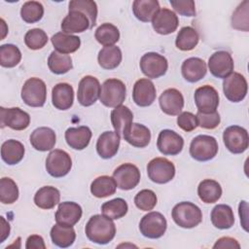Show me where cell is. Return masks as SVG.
Returning a JSON list of instances; mask_svg holds the SVG:
<instances>
[{"instance_id": "cell-18", "label": "cell", "mask_w": 249, "mask_h": 249, "mask_svg": "<svg viewBox=\"0 0 249 249\" xmlns=\"http://www.w3.org/2000/svg\"><path fill=\"white\" fill-rule=\"evenodd\" d=\"M179 24V19L176 14L166 8L160 9L152 19L154 30L160 35H168L173 33Z\"/></svg>"}, {"instance_id": "cell-38", "label": "cell", "mask_w": 249, "mask_h": 249, "mask_svg": "<svg viewBox=\"0 0 249 249\" xmlns=\"http://www.w3.org/2000/svg\"><path fill=\"white\" fill-rule=\"evenodd\" d=\"M116 189L117 184L114 178L107 175H102L95 178L90 185V193L98 198H103L114 195Z\"/></svg>"}, {"instance_id": "cell-45", "label": "cell", "mask_w": 249, "mask_h": 249, "mask_svg": "<svg viewBox=\"0 0 249 249\" xmlns=\"http://www.w3.org/2000/svg\"><path fill=\"white\" fill-rule=\"evenodd\" d=\"M44 16V7L40 2L27 1L20 9V17L27 23H35Z\"/></svg>"}, {"instance_id": "cell-17", "label": "cell", "mask_w": 249, "mask_h": 249, "mask_svg": "<svg viewBox=\"0 0 249 249\" xmlns=\"http://www.w3.org/2000/svg\"><path fill=\"white\" fill-rule=\"evenodd\" d=\"M195 103L197 111L205 113L216 111L219 105V93L212 86L204 85L196 89Z\"/></svg>"}, {"instance_id": "cell-22", "label": "cell", "mask_w": 249, "mask_h": 249, "mask_svg": "<svg viewBox=\"0 0 249 249\" xmlns=\"http://www.w3.org/2000/svg\"><path fill=\"white\" fill-rule=\"evenodd\" d=\"M121 136L116 131H105L97 139L96 151L102 159L113 158L119 150Z\"/></svg>"}, {"instance_id": "cell-3", "label": "cell", "mask_w": 249, "mask_h": 249, "mask_svg": "<svg viewBox=\"0 0 249 249\" xmlns=\"http://www.w3.org/2000/svg\"><path fill=\"white\" fill-rule=\"evenodd\" d=\"M125 85L118 79L106 80L100 89V102L109 108H116L123 104L125 99Z\"/></svg>"}, {"instance_id": "cell-6", "label": "cell", "mask_w": 249, "mask_h": 249, "mask_svg": "<svg viewBox=\"0 0 249 249\" xmlns=\"http://www.w3.org/2000/svg\"><path fill=\"white\" fill-rule=\"evenodd\" d=\"M147 173L154 183L165 184L174 178L175 166L165 158H155L149 161Z\"/></svg>"}, {"instance_id": "cell-48", "label": "cell", "mask_w": 249, "mask_h": 249, "mask_svg": "<svg viewBox=\"0 0 249 249\" xmlns=\"http://www.w3.org/2000/svg\"><path fill=\"white\" fill-rule=\"evenodd\" d=\"M48 42L47 33L40 28L28 30L24 36V43L30 50H40Z\"/></svg>"}, {"instance_id": "cell-40", "label": "cell", "mask_w": 249, "mask_h": 249, "mask_svg": "<svg viewBox=\"0 0 249 249\" xmlns=\"http://www.w3.org/2000/svg\"><path fill=\"white\" fill-rule=\"evenodd\" d=\"M48 66L50 70L56 75L65 74L73 67L72 58L68 54L53 51L48 58Z\"/></svg>"}, {"instance_id": "cell-27", "label": "cell", "mask_w": 249, "mask_h": 249, "mask_svg": "<svg viewBox=\"0 0 249 249\" xmlns=\"http://www.w3.org/2000/svg\"><path fill=\"white\" fill-rule=\"evenodd\" d=\"M53 105L58 110H68L74 101V90L67 83L56 84L52 89Z\"/></svg>"}, {"instance_id": "cell-13", "label": "cell", "mask_w": 249, "mask_h": 249, "mask_svg": "<svg viewBox=\"0 0 249 249\" xmlns=\"http://www.w3.org/2000/svg\"><path fill=\"white\" fill-rule=\"evenodd\" d=\"M101 86L93 76H85L79 83L77 98L82 106H91L100 95Z\"/></svg>"}, {"instance_id": "cell-51", "label": "cell", "mask_w": 249, "mask_h": 249, "mask_svg": "<svg viewBox=\"0 0 249 249\" xmlns=\"http://www.w3.org/2000/svg\"><path fill=\"white\" fill-rule=\"evenodd\" d=\"M173 9L182 16L195 17L196 5L193 0H170Z\"/></svg>"}, {"instance_id": "cell-7", "label": "cell", "mask_w": 249, "mask_h": 249, "mask_svg": "<svg viewBox=\"0 0 249 249\" xmlns=\"http://www.w3.org/2000/svg\"><path fill=\"white\" fill-rule=\"evenodd\" d=\"M167 228L164 216L160 212H150L144 215L139 223L140 232L148 238L156 239L161 237Z\"/></svg>"}, {"instance_id": "cell-56", "label": "cell", "mask_w": 249, "mask_h": 249, "mask_svg": "<svg viewBox=\"0 0 249 249\" xmlns=\"http://www.w3.org/2000/svg\"><path fill=\"white\" fill-rule=\"evenodd\" d=\"M1 238H0V242H4L5 239L9 236L10 234V225L8 222H6V220L4 219V217H1Z\"/></svg>"}, {"instance_id": "cell-57", "label": "cell", "mask_w": 249, "mask_h": 249, "mask_svg": "<svg viewBox=\"0 0 249 249\" xmlns=\"http://www.w3.org/2000/svg\"><path fill=\"white\" fill-rule=\"evenodd\" d=\"M1 26H2V33H3L2 37H1V40H3L4 37H5V35H6V33H7V31H8V29H4V26H5V21H4V19H1Z\"/></svg>"}, {"instance_id": "cell-44", "label": "cell", "mask_w": 249, "mask_h": 249, "mask_svg": "<svg viewBox=\"0 0 249 249\" xmlns=\"http://www.w3.org/2000/svg\"><path fill=\"white\" fill-rule=\"evenodd\" d=\"M21 53L19 49L13 44H5L0 47V64L3 67L12 68L19 63Z\"/></svg>"}, {"instance_id": "cell-50", "label": "cell", "mask_w": 249, "mask_h": 249, "mask_svg": "<svg viewBox=\"0 0 249 249\" xmlns=\"http://www.w3.org/2000/svg\"><path fill=\"white\" fill-rule=\"evenodd\" d=\"M196 120H197V125H199L202 128L205 129H214L216 128L221 121L220 115L217 111L213 112H200L197 111L196 113Z\"/></svg>"}, {"instance_id": "cell-46", "label": "cell", "mask_w": 249, "mask_h": 249, "mask_svg": "<svg viewBox=\"0 0 249 249\" xmlns=\"http://www.w3.org/2000/svg\"><path fill=\"white\" fill-rule=\"evenodd\" d=\"M18 198V188L16 182L9 178L3 177L0 180V200L4 204H12Z\"/></svg>"}, {"instance_id": "cell-24", "label": "cell", "mask_w": 249, "mask_h": 249, "mask_svg": "<svg viewBox=\"0 0 249 249\" xmlns=\"http://www.w3.org/2000/svg\"><path fill=\"white\" fill-rule=\"evenodd\" d=\"M60 26L62 32L66 34L81 33L91 28L88 17L78 11H69L68 15L63 18Z\"/></svg>"}, {"instance_id": "cell-1", "label": "cell", "mask_w": 249, "mask_h": 249, "mask_svg": "<svg viewBox=\"0 0 249 249\" xmlns=\"http://www.w3.org/2000/svg\"><path fill=\"white\" fill-rule=\"evenodd\" d=\"M86 235L94 243L107 244L116 234V226L107 216L96 214L89 218L86 225Z\"/></svg>"}, {"instance_id": "cell-8", "label": "cell", "mask_w": 249, "mask_h": 249, "mask_svg": "<svg viewBox=\"0 0 249 249\" xmlns=\"http://www.w3.org/2000/svg\"><path fill=\"white\" fill-rule=\"evenodd\" d=\"M223 140L226 148L232 154L245 152L249 145V136L245 128L239 125H231L224 130Z\"/></svg>"}, {"instance_id": "cell-26", "label": "cell", "mask_w": 249, "mask_h": 249, "mask_svg": "<svg viewBox=\"0 0 249 249\" xmlns=\"http://www.w3.org/2000/svg\"><path fill=\"white\" fill-rule=\"evenodd\" d=\"M181 72L186 81L196 83L206 75L207 66L203 59L199 57H190L182 63Z\"/></svg>"}, {"instance_id": "cell-49", "label": "cell", "mask_w": 249, "mask_h": 249, "mask_svg": "<svg viewBox=\"0 0 249 249\" xmlns=\"http://www.w3.org/2000/svg\"><path fill=\"white\" fill-rule=\"evenodd\" d=\"M158 198L156 194L152 190H142L137 193L134 197V203L136 207L142 211H150L157 204Z\"/></svg>"}, {"instance_id": "cell-33", "label": "cell", "mask_w": 249, "mask_h": 249, "mask_svg": "<svg viewBox=\"0 0 249 249\" xmlns=\"http://www.w3.org/2000/svg\"><path fill=\"white\" fill-rule=\"evenodd\" d=\"M132 11L137 19L149 22L160 11V3L157 0H135L132 3Z\"/></svg>"}, {"instance_id": "cell-31", "label": "cell", "mask_w": 249, "mask_h": 249, "mask_svg": "<svg viewBox=\"0 0 249 249\" xmlns=\"http://www.w3.org/2000/svg\"><path fill=\"white\" fill-rule=\"evenodd\" d=\"M211 222L213 226L220 230H227L233 226L234 215L231 206L218 204L211 211Z\"/></svg>"}, {"instance_id": "cell-4", "label": "cell", "mask_w": 249, "mask_h": 249, "mask_svg": "<svg viewBox=\"0 0 249 249\" xmlns=\"http://www.w3.org/2000/svg\"><path fill=\"white\" fill-rule=\"evenodd\" d=\"M218 153L217 140L210 135H197L190 145V155L198 161H207L215 158Z\"/></svg>"}, {"instance_id": "cell-52", "label": "cell", "mask_w": 249, "mask_h": 249, "mask_svg": "<svg viewBox=\"0 0 249 249\" xmlns=\"http://www.w3.org/2000/svg\"><path fill=\"white\" fill-rule=\"evenodd\" d=\"M177 124L187 132L193 131L197 126L196 116L191 112H182L177 117Z\"/></svg>"}, {"instance_id": "cell-2", "label": "cell", "mask_w": 249, "mask_h": 249, "mask_svg": "<svg viewBox=\"0 0 249 249\" xmlns=\"http://www.w3.org/2000/svg\"><path fill=\"white\" fill-rule=\"evenodd\" d=\"M171 216L175 224L184 229L195 228L202 221L200 208L190 201L177 203L172 209Z\"/></svg>"}, {"instance_id": "cell-55", "label": "cell", "mask_w": 249, "mask_h": 249, "mask_svg": "<svg viewBox=\"0 0 249 249\" xmlns=\"http://www.w3.org/2000/svg\"><path fill=\"white\" fill-rule=\"evenodd\" d=\"M239 216H240V221L242 223V227L243 229L247 231L248 229H247V214H242V212H247V202L242 200L240 201L239 203Z\"/></svg>"}, {"instance_id": "cell-9", "label": "cell", "mask_w": 249, "mask_h": 249, "mask_svg": "<svg viewBox=\"0 0 249 249\" xmlns=\"http://www.w3.org/2000/svg\"><path fill=\"white\" fill-rule=\"evenodd\" d=\"M72 167V160L68 153L63 150H53L47 157L46 169L48 173L55 178L67 175Z\"/></svg>"}, {"instance_id": "cell-25", "label": "cell", "mask_w": 249, "mask_h": 249, "mask_svg": "<svg viewBox=\"0 0 249 249\" xmlns=\"http://www.w3.org/2000/svg\"><path fill=\"white\" fill-rule=\"evenodd\" d=\"M55 132L52 128L46 126L34 129L30 135V143L32 147L41 152L52 150L55 145Z\"/></svg>"}, {"instance_id": "cell-20", "label": "cell", "mask_w": 249, "mask_h": 249, "mask_svg": "<svg viewBox=\"0 0 249 249\" xmlns=\"http://www.w3.org/2000/svg\"><path fill=\"white\" fill-rule=\"evenodd\" d=\"M160 109L169 116L179 115L184 107V97L176 89H167L160 96L159 99Z\"/></svg>"}, {"instance_id": "cell-42", "label": "cell", "mask_w": 249, "mask_h": 249, "mask_svg": "<svg viewBox=\"0 0 249 249\" xmlns=\"http://www.w3.org/2000/svg\"><path fill=\"white\" fill-rule=\"evenodd\" d=\"M127 210L128 206L126 201L121 197L106 201L101 206V212L112 220H117L124 217L127 213Z\"/></svg>"}, {"instance_id": "cell-21", "label": "cell", "mask_w": 249, "mask_h": 249, "mask_svg": "<svg viewBox=\"0 0 249 249\" xmlns=\"http://www.w3.org/2000/svg\"><path fill=\"white\" fill-rule=\"evenodd\" d=\"M83 214L82 207L73 201H64L58 204L55 212V221L59 225L73 227L76 225Z\"/></svg>"}, {"instance_id": "cell-23", "label": "cell", "mask_w": 249, "mask_h": 249, "mask_svg": "<svg viewBox=\"0 0 249 249\" xmlns=\"http://www.w3.org/2000/svg\"><path fill=\"white\" fill-rule=\"evenodd\" d=\"M123 137L128 144L136 148H144L150 143L151 132L144 124L132 123L124 132Z\"/></svg>"}, {"instance_id": "cell-14", "label": "cell", "mask_w": 249, "mask_h": 249, "mask_svg": "<svg viewBox=\"0 0 249 249\" xmlns=\"http://www.w3.org/2000/svg\"><path fill=\"white\" fill-rule=\"evenodd\" d=\"M1 126H8L15 130H23L30 124V116L18 107L0 108Z\"/></svg>"}, {"instance_id": "cell-15", "label": "cell", "mask_w": 249, "mask_h": 249, "mask_svg": "<svg viewBox=\"0 0 249 249\" xmlns=\"http://www.w3.org/2000/svg\"><path fill=\"white\" fill-rule=\"evenodd\" d=\"M233 66V59L231 53L226 51L215 52L208 59V68L216 78H227L232 73Z\"/></svg>"}, {"instance_id": "cell-16", "label": "cell", "mask_w": 249, "mask_h": 249, "mask_svg": "<svg viewBox=\"0 0 249 249\" xmlns=\"http://www.w3.org/2000/svg\"><path fill=\"white\" fill-rule=\"evenodd\" d=\"M157 147L162 155L176 156L184 147V139L173 130L163 129L158 136Z\"/></svg>"}, {"instance_id": "cell-19", "label": "cell", "mask_w": 249, "mask_h": 249, "mask_svg": "<svg viewBox=\"0 0 249 249\" xmlns=\"http://www.w3.org/2000/svg\"><path fill=\"white\" fill-rule=\"evenodd\" d=\"M157 96L156 88L149 79H139L133 86L132 98L136 105L147 107L154 103Z\"/></svg>"}, {"instance_id": "cell-5", "label": "cell", "mask_w": 249, "mask_h": 249, "mask_svg": "<svg viewBox=\"0 0 249 249\" xmlns=\"http://www.w3.org/2000/svg\"><path fill=\"white\" fill-rule=\"evenodd\" d=\"M21 98L30 107H42L47 98V87L43 80L30 78L22 86Z\"/></svg>"}, {"instance_id": "cell-37", "label": "cell", "mask_w": 249, "mask_h": 249, "mask_svg": "<svg viewBox=\"0 0 249 249\" xmlns=\"http://www.w3.org/2000/svg\"><path fill=\"white\" fill-rule=\"evenodd\" d=\"M122 51L117 46L104 47L98 53L97 60L99 65L107 70L117 68L122 61Z\"/></svg>"}, {"instance_id": "cell-11", "label": "cell", "mask_w": 249, "mask_h": 249, "mask_svg": "<svg viewBox=\"0 0 249 249\" xmlns=\"http://www.w3.org/2000/svg\"><path fill=\"white\" fill-rule=\"evenodd\" d=\"M247 81L243 75L232 72L223 82V90L225 96L231 102H240L247 94Z\"/></svg>"}, {"instance_id": "cell-32", "label": "cell", "mask_w": 249, "mask_h": 249, "mask_svg": "<svg viewBox=\"0 0 249 249\" xmlns=\"http://www.w3.org/2000/svg\"><path fill=\"white\" fill-rule=\"evenodd\" d=\"M60 200L59 191L52 186L40 188L34 196V203L42 209H52L58 204Z\"/></svg>"}, {"instance_id": "cell-35", "label": "cell", "mask_w": 249, "mask_h": 249, "mask_svg": "<svg viewBox=\"0 0 249 249\" xmlns=\"http://www.w3.org/2000/svg\"><path fill=\"white\" fill-rule=\"evenodd\" d=\"M51 238L53 244L61 248L71 246L76 239V232L73 227L55 224L51 230Z\"/></svg>"}, {"instance_id": "cell-47", "label": "cell", "mask_w": 249, "mask_h": 249, "mask_svg": "<svg viewBox=\"0 0 249 249\" xmlns=\"http://www.w3.org/2000/svg\"><path fill=\"white\" fill-rule=\"evenodd\" d=\"M249 1L245 0L240 3L231 16V26L234 29L247 32L249 29Z\"/></svg>"}, {"instance_id": "cell-43", "label": "cell", "mask_w": 249, "mask_h": 249, "mask_svg": "<svg viewBox=\"0 0 249 249\" xmlns=\"http://www.w3.org/2000/svg\"><path fill=\"white\" fill-rule=\"evenodd\" d=\"M69 11H78L85 14L90 22L92 28L96 24L97 6L92 0H72L69 2Z\"/></svg>"}, {"instance_id": "cell-12", "label": "cell", "mask_w": 249, "mask_h": 249, "mask_svg": "<svg viewBox=\"0 0 249 249\" xmlns=\"http://www.w3.org/2000/svg\"><path fill=\"white\" fill-rule=\"evenodd\" d=\"M113 178L118 188L128 191L138 185L140 181V171L138 167L132 163H123L114 170Z\"/></svg>"}, {"instance_id": "cell-41", "label": "cell", "mask_w": 249, "mask_h": 249, "mask_svg": "<svg viewBox=\"0 0 249 249\" xmlns=\"http://www.w3.org/2000/svg\"><path fill=\"white\" fill-rule=\"evenodd\" d=\"M198 40L199 36L197 31L191 26H185L178 32L175 45L181 51H192L196 47Z\"/></svg>"}, {"instance_id": "cell-29", "label": "cell", "mask_w": 249, "mask_h": 249, "mask_svg": "<svg viewBox=\"0 0 249 249\" xmlns=\"http://www.w3.org/2000/svg\"><path fill=\"white\" fill-rule=\"evenodd\" d=\"M54 50L60 53L68 54L76 52L81 45V40L78 36L57 32L51 38Z\"/></svg>"}, {"instance_id": "cell-54", "label": "cell", "mask_w": 249, "mask_h": 249, "mask_svg": "<svg viewBox=\"0 0 249 249\" xmlns=\"http://www.w3.org/2000/svg\"><path fill=\"white\" fill-rule=\"evenodd\" d=\"M25 248H27V249H32V248L45 249L46 245H45V242H44V239L42 236L37 235V234H32V235L28 236V238L26 240Z\"/></svg>"}, {"instance_id": "cell-28", "label": "cell", "mask_w": 249, "mask_h": 249, "mask_svg": "<svg viewBox=\"0 0 249 249\" xmlns=\"http://www.w3.org/2000/svg\"><path fill=\"white\" fill-rule=\"evenodd\" d=\"M91 130L86 125L69 127L65 131V140L68 146L74 150H84L89 144Z\"/></svg>"}, {"instance_id": "cell-36", "label": "cell", "mask_w": 249, "mask_h": 249, "mask_svg": "<svg viewBox=\"0 0 249 249\" xmlns=\"http://www.w3.org/2000/svg\"><path fill=\"white\" fill-rule=\"evenodd\" d=\"M197 195L204 203H214L222 196L221 185L212 179L202 180L197 187Z\"/></svg>"}, {"instance_id": "cell-10", "label": "cell", "mask_w": 249, "mask_h": 249, "mask_svg": "<svg viewBox=\"0 0 249 249\" xmlns=\"http://www.w3.org/2000/svg\"><path fill=\"white\" fill-rule=\"evenodd\" d=\"M142 73L150 79H157L163 76L168 68L167 59L158 53H147L140 59Z\"/></svg>"}, {"instance_id": "cell-30", "label": "cell", "mask_w": 249, "mask_h": 249, "mask_svg": "<svg viewBox=\"0 0 249 249\" xmlns=\"http://www.w3.org/2000/svg\"><path fill=\"white\" fill-rule=\"evenodd\" d=\"M24 152L22 143L15 139H9L1 146V158L9 165L18 163L23 159Z\"/></svg>"}, {"instance_id": "cell-34", "label": "cell", "mask_w": 249, "mask_h": 249, "mask_svg": "<svg viewBox=\"0 0 249 249\" xmlns=\"http://www.w3.org/2000/svg\"><path fill=\"white\" fill-rule=\"evenodd\" d=\"M133 114L130 109L124 105L116 107L111 112V122L115 131L121 136L126 128L132 124Z\"/></svg>"}, {"instance_id": "cell-39", "label": "cell", "mask_w": 249, "mask_h": 249, "mask_svg": "<svg viewBox=\"0 0 249 249\" xmlns=\"http://www.w3.org/2000/svg\"><path fill=\"white\" fill-rule=\"evenodd\" d=\"M96 41L104 47L114 46L120 39V31L112 23L105 22L97 27L95 30Z\"/></svg>"}, {"instance_id": "cell-53", "label": "cell", "mask_w": 249, "mask_h": 249, "mask_svg": "<svg viewBox=\"0 0 249 249\" xmlns=\"http://www.w3.org/2000/svg\"><path fill=\"white\" fill-rule=\"evenodd\" d=\"M213 248L217 249V248H240L239 243L237 242L236 239L232 238V237H229V236H224L219 238L216 243L213 245Z\"/></svg>"}]
</instances>
